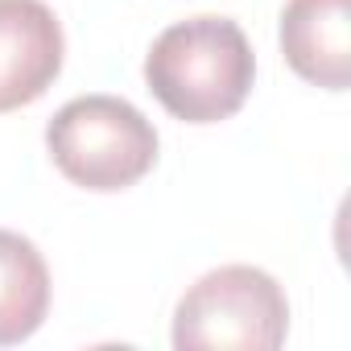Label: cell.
<instances>
[{
    "label": "cell",
    "mask_w": 351,
    "mask_h": 351,
    "mask_svg": "<svg viewBox=\"0 0 351 351\" xmlns=\"http://www.w3.org/2000/svg\"><path fill=\"white\" fill-rule=\"evenodd\" d=\"M50 310V269L38 244L0 228V347H17L38 335Z\"/></svg>",
    "instance_id": "6"
},
{
    "label": "cell",
    "mask_w": 351,
    "mask_h": 351,
    "mask_svg": "<svg viewBox=\"0 0 351 351\" xmlns=\"http://www.w3.org/2000/svg\"><path fill=\"white\" fill-rule=\"evenodd\" d=\"M256 58L232 17H186L153 38L145 83L153 99L186 124H219L236 116L252 91Z\"/></svg>",
    "instance_id": "1"
},
{
    "label": "cell",
    "mask_w": 351,
    "mask_h": 351,
    "mask_svg": "<svg viewBox=\"0 0 351 351\" xmlns=\"http://www.w3.org/2000/svg\"><path fill=\"white\" fill-rule=\"evenodd\" d=\"M281 54L298 79L347 91L351 83V0H285Z\"/></svg>",
    "instance_id": "5"
},
{
    "label": "cell",
    "mask_w": 351,
    "mask_h": 351,
    "mask_svg": "<svg viewBox=\"0 0 351 351\" xmlns=\"http://www.w3.org/2000/svg\"><path fill=\"white\" fill-rule=\"evenodd\" d=\"M289 335V298L256 265L203 273L173 310L178 351H277Z\"/></svg>",
    "instance_id": "3"
},
{
    "label": "cell",
    "mask_w": 351,
    "mask_h": 351,
    "mask_svg": "<svg viewBox=\"0 0 351 351\" xmlns=\"http://www.w3.org/2000/svg\"><path fill=\"white\" fill-rule=\"evenodd\" d=\"M66 38L46 0H0V112L42 99L62 71Z\"/></svg>",
    "instance_id": "4"
},
{
    "label": "cell",
    "mask_w": 351,
    "mask_h": 351,
    "mask_svg": "<svg viewBox=\"0 0 351 351\" xmlns=\"http://www.w3.org/2000/svg\"><path fill=\"white\" fill-rule=\"evenodd\" d=\"M50 161L83 191H128L157 161V128L120 95H79L46 124Z\"/></svg>",
    "instance_id": "2"
}]
</instances>
